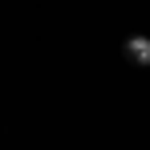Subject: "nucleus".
<instances>
[{
	"instance_id": "f257e3e1",
	"label": "nucleus",
	"mask_w": 150,
	"mask_h": 150,
	"mask_svg": "<svg viewBox=\"0 0 150 150\" xmlns=\"http://www.w3.org/2000/svg\"><path fill=\"white\" fill-rule=\"evenodd\" d=\"M122 53L134 61V65H150V37H126Z\"/></svg>"
}]
</instances>
